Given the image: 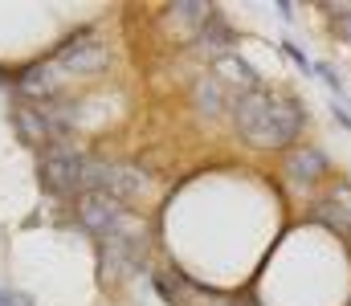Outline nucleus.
<instances>
[{
  "mask_svg": "<svg viewBox=\"0 0 351 306\" xmlns=\"http://www.w3.org/2000/svg\"><path fill=\"white\" fill-rule=\"evenodd\" d=\"M335 33H339V37H348V41H351V16H335Z\"/></svg>",
  "mask_w": 351,
  "mask_h": 306,
  "instance_id": "14",
  "label": "nucleus"
},
{
  "mask_svg": "<svg viewBox=\"0 0 351 306\" xmlns=\"http://www.w3.org/2000/svg\"><path fill=\"white\" fill-rule=\"evenodd\" d=\"M78 216H82V225H86L94 237H110L127 212H123V204L114 201L110 192H82V201H78Z\"/></svg>",
  "mask_w": 351,
  "mask_h": 306,
  "instance_id": "4",
  "label": "nucleus"
},
{
  "mask_svg": "<svg viewBox=\"0 0 351 306\" xmlns=\"http://www.w3.org/2000/svg\"><path fill=\"white\" fill-rule=\"evenodd\" d=\"M143 184H147V180H143L135 168H127V164H114V176H110V188H106V192H110L114 201H123V196H135V192H143Z\"/></svg>",
  "mask_w": 351,
  "mask_h": 306,
  "instance_id": "9",
  "label": "nucleus"
},
{
  "mask_svg": "<svg viewBox=\"0 0 351 306\" xmlns=\"http://www.w3.org/2000/svg\"><path fill=\"white\" fill-rule=\"evenodd\" d=\"M196 41H204V45H221V41H229V29H225V25L213 16L204 29H196Z\"/></svg>",
  "mask_w": 351,
  "mask_h": 306,
  "instance_id": "12",
  "label": "nucleus"
},
{
  "mask_svg": "<svg viewBox=\"0 0 351 306\" xmlns=\"http://www.w3.org/2000/svg\"><path fill=\"white\" fill-rule=\"evenodd\" d=\"M217 74H221V78L241 82L245 90H258V74H254V70H250V62H241V58H229V53H225V58L217 62Z\"/></svg>",
  "mask_w": 351,
  "mask_h": 306,
  "instance_id": "10",
  "label": "nucleus"
},
{
  "mask_svg": "<svg viewBox=\"0 0 351 306\" xmlns=\"http://www.w3.org/2000/svg\"><path fill=\"white\" fill-rule=\"evenodd\" d=\"M319 8H327L331 21H335V16H351V0H323Z\"/></svg>",
  "mask_w": 351,
  "mask_h": 306,
  "instance_id": "13",
  "label": "nucleus"
},
{
  "mask_svg": "<svg viewBox=\"0 0 351 306\" xmlns=\"http://www.w3.org/2000/svg\"><path fill=\"white\" fill-rule=\"evenodd\" d=\"M62 82H66V70L58 66V62H41V66H29L25 74H21V90L29 94V99H53L58 90H62Z\"/></svg>",
  "mask_w": 351,
  "mask_h": 306,
  "instance_id": "6",
  "label": "nucleus"
},
{
  "mask_svg": "<svg viewBox=\"0 0 351 306\" xmlns=\"http://www.w3.org/2000/svg\"><path fill=\"white\" fill-rule=\"evenodd\" d=\"M0 306H29V303H21V298H12V294H4V290H0Z\"/></svg>",
  "mask_w": 351,
  "mask_h": 306,
  "instance_id": "15",
  "label": "nucleus"
},
{
  "mask_svg": "<svg viewBox=\"0 0 351 306\" xmlns=\"http://www.w3.org/2000/svg\"><path fill=\"white\" fill-rule=\"evenodd\" d=\"M172 16L196 25V29H204L213 21V4H204V0H180V4H172Z\"/></svg>",
  "mask_w": 351,
  "mask_h": 306,
  "instance_id": "11",
  "label": "nucleus"
},
{
  "mask_svg": "<svg viewBox=\"0 0 351 306\" xmlns=\"http://www.w3.org/2000/svg\"><path fill=\"white\" fill-rule=\"evenodd\" d=\"M12 127H16V135H21L25 143H33V147L62 139V135H58V123H53V114H49V106H29V102L12 106Z\"/></svg>",
  "mask_w": 351,
  "mask_h": 306,
  "instance_id": "5",
  "label": "nucleus"
},
{
  "mask_svg": "<svg viewBox=\"0 0 351 306\" xmlns=\"http://www.w3.org/2000/svg\"><path fill=\"white\" fill-rule=\"evenodd\" d=\"M233 118L254 147H290L302 131V106L265 90H245L233 102Z\"/></svg>",
  "mask_w": 351,
  "mask_h": 306,
  "instance_id": "1",
  "label": "nucleus"
},
{
  "mask_svg": "<svg viewBox=\"0 0 351 306\" xmlns=\"http://www.w3.org/2000/svg\"><path fill=\"white\" fill-rule=\"evenodd\" d=\"M323 172H327V155L315 151V147H298V151L286 155V176H290L294 184H311V180H319Z\"/></svg>",
  "mask_w": 351,
  "mask_h": 306,
  "instance_id": "7",
  "label": "nucleus"
},
{
  "mask_svg": "<svg viewBox=\"0 0 351 306\" xmlns=\"http://www.w3.org/2000/svg\"><path fill=\"white\" fill-rule=\"evenodd\" d=\"M82 172H86V155H78L70 147H49L41 155V184L53 196H78L82 192Z\"/></svg>",
  "mask_w": 351,
  "mask_h": 306,
  "instance_id": "2",
  "label": "nucleus"
},
{
  "mask_svg": "<svg viewBox=\"0 0 351 306\" xmlns=\"http://www.w3.org/2000/svg\"><path fill=\"white\" fill-rule=\"evenodd\" d=\"M66 74H98L102 66H106V45L102 41H94V33H78V37H70L62 49H58V58H53Z\"/></svg>",
  "mask_w": 351,
  "mask_h": 306,
  "instance_id": "3",
  "label": "nucleus"
},
{
  "mask_svg": "<svg viewBox=\"0 0 351 306\" xmlns=\"http://www.w3.org/2000/svg\"><path fill=\"white\" fill-rule=\"evenodd\" d=\"M192 102H196V110H200L204 118H221V114H225V106H229L225 90H221V82H217L213 74H204V78H196V82H192Z\"/></svg>",
  "mask_w": 351,
  "mask_h": 306,
  "instance_id": "8",
  "label": "nucleus"
}]
</instances>
